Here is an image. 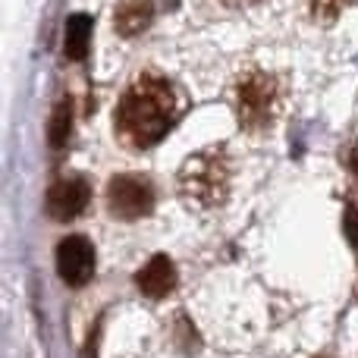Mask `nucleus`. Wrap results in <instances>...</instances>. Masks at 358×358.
Returning a JSON list of instances; mask_svg holds the SVG:
<instances>
[{
    "instance_id": "f03ea898",
    "label": "nucleus",
    "mask_w": 358,
    "mask_h": 358,
    "mask_svg": "<svg viewBox=\"0 0 358 358\" xmlns=\"http://www.w3.org/2000/svg\"><path fill=\"white\" fill-rule=\"evenodd\" d=\"M179 189L195 208H217L229 192V157L220 148L192 155L179 173Z\"/></svg>"
},
{
    "instance_id": "f8f14e48",
    "label": "nucleus",
    "mask_w": 358,
    "mask_h": 358,
    "mask_svg": "<svg viewBox=\"0 0 358 358\" xmlns=\"http://www.w3.org/2000/svg\"><path fill=\"white\" fill-rule=\"evenodd\" d=\"M346 170H349V176H352V182H355V189H358V145H352V151H349Z\"/></svg>"
},
{
    "instance_id": "9d476101",
    "label": "nucleus",
    "mask_w": 358,
    "mask_h": 358,
    "mask_svg": "<svg viewBox=\"0 0 358 358\" xmlns=\"http://www.w3.org/2000/svg\"><path fill=\"white\" fill-rule=\"evenodd\" d=\"M346 3H349V0H311V10H315L317 22H334Z\"/></svg>"
},
{
    "instance_id": "0eeeda50",
    "label": "nucleus",
    "mask_w": 358,
    "mask_h": 358,
    "mask_svg": "<svg viewBox=\"0 0 358 358\" xmlns=\"http://www.w3.org/2000/svg\"><path fill=\"white\" fill-rule=\"evenodd\" d=\"M136 283H138V289H142L148 299L170 296V289L176 286V267H173V261H170L167 255H155V258H151L148 264H145L142 271L136 273Z\"/></svg>"
},
{
    "instance_id": "f257e3e1",
    "label": "nucleus",
    "mask_w": 358,
    "mask_h": 358,
    "mask_svg": "<svg viewBox=\"0 0 358 358\" xmlns=\"http://www.w3.org/2000/svg\"><path fill=\"white\" fill-rule=\"evenodd\" d=\"M179 120V94L164 76L136 79L117 104V136L132 148L157 145Z\"/></svg>"
},
{
    "instance_id": "1a4fd4ad",
    "label": "nucleus",
    "mask_w": 358,
    "mask_h": 358,
    "mask_svg": "<svg viewBox=\"0 0 358 358\" xmlns=\"http://www.w3.org/2000/svg\"><path fill=\"white\" fill-rule=\"evenodd\" d=\"M88 35H92V19L88 16H73L66 25V57L79 60L88 50Z\"/></svg>"
},
{
    "instance_id": "9b49d317",
    "label": "nucleus",
    "mask_w": 358,
    "mask_h": 358,
    "mask_svg": "<svg viewBox=\"0 0 358 358\" xmlns=\"http://www.w3.org/2000/svg\"><path fill=\"white\" fill-rule=\"evenodd\" d=\"M66 132H69V104L63 101L54 113V123H50V138H54V145H63Z\"/></svg>"
},
{
    "instance_id": "6e6552de",
    "label": "nucleus",
    "mask_w": 358,
    "mask_h": 358,
    "mask_svg": "<svg viewBox=\"0 0 358 358\" xmlns=\"http://www.w3.org/2000/svg\"><path fill=\"white\" fill-rule=\"evenodd\" d=\"M151 16H155V6L151 0H123L117 6V31L126 38L138 35L151 25Z\"/></svg>"
},
{
    "instance_id": "20e7f679",
    "label": "nucleus",
    "mask_w": 358,
    "mask_h": 358,
    "mask_svg": "<svg viewBox=\"0 0 358 358\" xmlns=\"http://www.w3.org/2000/svg\"><path fill=\"white\" fill-rule=\"evenodd\" d=\"M107 208L120 220H138L155 208V182L145 176H113L107 185Z\"/></svg>"
},
{
    "instance_id": "39448f33",
    "label": "nucleus",
    "mask_w": 358,
    "mask_h": 358,
    "mask_svg": "<svg viewBox=\"0 0 358 358\" xmlns=\"http://www.w3.org/2000/svg\"><path fill=\"white\" fill-rule=\"evenodd\" d=\"M57 273L63 277V283L82 286L92 280L94 273V248L85 236H66L57 245Z\"/></svg>"
},
{
    "instance_id": "423d86ee",
    "label": "nucleus",
    "mask_w": 358,
    "mask_h": 358,
    "mask_svg": "<svg viewBox=\"0 0 358 358\" xmlns=\"http://www.w3.org/2000/svg\"><path fill=\"white\" fill-rule=\"evenodd\" d=\"M88 201H92V189H88V182L82 176L60 179L48 192V210L54 220H73L88 208Z\"/></svg>"
},
{
    "instance_id": "7ed1b4c3",
    "label": "nucleus",
    "mask_w": 358,
    "mask_h": 358,
    "mask_svg": "<svg viewBox=\"0 0 358 358\" xmlns=\"http://www.w3.org/2000/svg\"><path fill=\"white\" fill-rule=\"evenodd\" d=\"M280 107V82L267 73H248L236 85V117L245 129H264Z\"/></svg>"
}]
</instances>
